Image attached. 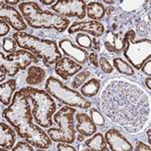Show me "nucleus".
I'll return each instance as SVG.
<instances>
[{
    "instance_id": "10",
    "label": "nucleus",
    "mask_w": 151,
    "mask_h": 151,
    "mask_svg": "<svg viewBox=\"0 0 151 151\" xmlns=\"http://www.w3.org/2000/svg\"><path fill=\"white\" fill-rule=\"evenodd\" d=\"M52 10L62 17H77L84 19L86 17L87 3L83 0H58L52 5Z\"/></svg>"
},
{
    "instance_id": "30",
    "label": "nucleus",
    "mask_w": 151,
    "mask_h": 151,
    "mask_svg": "<svg viewBox=\"0 0 151 151\" xmlns=\"http://www.w3.org/2000/svg\"><path fill=\"white\" fill-rule=\"evenodd\" d=\"M35 148L28 144V142H18L17 144L12 148V151H33Z\"/></svg>"
},
{
    "instance_id": "35",
    "label": "nucleus",
    "mask_w": 151,
    "mask_h": 151,
    "mask_svg": "<svg viewBox=\"0 0 151 151\" xmlns=\"http://www.w3.org/2000/svg\"><path fill=\"white\" fill-rule=\"evenodd\" d=\"M133 149L136 150V151H142V150L150 151L151 148H150V145H146L145 143L142 142V141H138L137 144H136V147L133 148Z\"/></svg>"
},
{
    "instance_id": "13",
    "label": "nucleus",
    "mask_w": 151,
    "mask_h": 151,
    "mask_svg": "<svg viewBox=\"0 0 151 151\" xmlns=\"http://www.w3.org/2000/svg\"><path fill=\"white\" fill-rule=\"evenodd\" d=\"M106 142L108 143L111 150L114 151H132L133 146L127 140V138L124 137L122 133L117 129H109L105 135Z\"/></svg>"
},
{
    "instance_id": "9",
    "label": "nucleus",
    "mask_w": 151,
    "mask_h": 151,
    "mask_svg": "<svg viewBox=\"0 0 151 151\" xmlns=\"http://www.w3.org/2000/svg\"><path fill=\"white\" fill-rule=\"evenodd\" d=\"M0 57H1L0 67H3L6 74L10 77H14L19 70H25L32 63L38 62V58L33 53L25 50H16L9 53L6 57L3 55V52H0Z\"/></svg>"
},
{
    "instance_id": "24",
    "label": "nucleus",
    "mask_w": 151,
    "mask_h": 151,
    "mask_svg": "<svg viewBox=\"0 0 151 151\" xmlns=\"http://www.w3.org/2000/svg\"><path fill=\"white\" fill-rule=\"evenodd\" d=\"M113 65L116 68V70L121 74H124L126 76H134V70L132 65H129L128 63H126L125 60H123L120 58H115L113 60Z\"/></svg>"
},
{
    "instance_id": "4",
    "label": "nucleus",
    "mask_w": 151,
    "mask_h": 151,
    "mask_svg": "<svg viewBox=\"0 0 151 151\" xmlns=\"http://www.w3.org/2000/svg\"><path fill=\"white\" fill-rule=\"evenodd\" d=\"M13 38L19 47L33 53L36 58L42 60L45 67L57 64L58 60L62 58V53L55 40H43L23 31H16L13 35Z\"/></svg>"
},
{
    "instance_id": "32",
    "label": "nucleus",
    "mask_w": 151,
    "mask_h": 151,
    "mask_svg": "<svg viewBox=\"0 0 151 151\" xmlns=\"http://www.w3.org/2000/svg\"><path fill=\"white\" fill-rule=\"evenodd\" d=\"M57 149L58 151H76L75 147L69 145V143H65V142H58Z\"/></svg>"
},
{
    "instance_id": "41",
    "label": "nucleus",
    "mask_w": 151,
    "mask_h": 151,
    "mask_svg": "<svg viewBox=\"0 0 151 151\" xmlns=\"http://www.w3.org/2000/svg\"><path fill=\"white\" fill-rule=\"evenodd\" d=\"M150 132H151V129H150V126L148 127V130H147V137H148V143L151 142V136H150Z\"/></svg>"
},
{
    "instance_id": "21",
    "label": "nucleus",
    "mask_w": 151,
    "mask_h": 151,
    "mask_svg": "<svg viewBox=\"0 0 151 151\" xmlns=\"http://www.w3.org/2000/svg\"><path fill=\"white\" fill-rule=\"evenodd\" d=\"M105 13H106V8L101 2L92 1L87 4V15L89 18L99 21L105 16Z\"/></svg>"
},
{
    "instance_id": "16",
    "label": "nucleus",
    "mask_w": 151,
    "mask_h": 151,
    "mask_svg": "<svg viewBox=\"0 0 151 151\" xmlns=\"http://www.w3.org/2000/svg\"><path fill=\"white\" fill-rule=\"evenodd\" d=\"M106 50L110 52L121 53L126 47V40L124 35L115 33L112 30H107L103 38Z\"/></svg>"
},
{
    "instance_id": "12",
    "label": "nucleus",
    "mask_w": 151,
    "mask_h": 151,
    "mask_svg": "<svg viewBox=\"0 0 151 151\" xmlns=\"http://www.w3.org/2000/svg\"><path fill=\"white\" fill-rule=\"evenodd\" d=\"M105 27L100 21L96 20H87V21H78L74 22L68 28V32L70 35L76 32H87L89 35H94L95 37H99L104 35Z\"/></svg>"
},
{
    "instance_id": "19",
    "label": "nucleus",
    "mask_w": 151,
    "mask_h": 151,
    "mask_svg": "<svg viewBox=\"0 0 151 151\" xmlns=\"http://www.w3.org/2000/svg\"><path fill=\"white\" fill-rule=\"evenodd\" d=\"M16 89L15 80H9L0 86V101L4 106H9L14 96V91Z\"/></svg>"
},
{
    "instance_id": "11",
    "label": "nucleus",
    "mask_w": 151,
    "mask_h": 151,
    "mask_svg": "<svg viewBox=\"0 0 151 151\" xmlns=\"http://www.w3.org/2000/svg\"><path fill=\"white\" fill-rule=\"evenodd\" d=\"M0 19H3L17 31H22L27 28V24L25 23L19 11L5 4L4 1H0Z\"/></svg>"
},
{
    "instance_id": "36",
    "label": "nucleus",
    "mask_w": 151,
    "mask_h": 151,
    "mask_svg": "<svg viewBox=\"0 0 151 151\" xmlns=\"http://www.w3.org/2000/svg\"><path fill=\"white\" fill-rule=\"evenodd\" d=\"M92 40H93V45H92V50H94L95 52H100V50H101V45H100V41L97 40L96 37H93V38H92Z\"/></svg>"
},
{
    "instance_id": "6",
    "label": "nucleus",
    "mask_w": 151,
    "mask_h": 151,
    "mask_svg": "<svg viewBox=\"0 0 151 151\" xmlns=\"http://www.w3.org/2000/svg\"><path fill=\"white\" fill-rule=\"evenodd\" d=\"M76 108L65 106L53 114V121L60 126V128H50L47 135L53 142L74 143L76 141L75 119Z\"/></svg>"
},
{
    "instance_id": "5",
    "label": "nucleus",
    "mask_w": 151,
    "mask_h": 151,
    "mask_svg": "<svg viewBox=\"0 0 151 151\" xmlns=\"http://www.w3.org/2000/svg\"><path fill=\"white\" fill-rule=\"evenodd\" d=\"M30 100L32 115L36 124L42 128H50L52 125V117L57 111V105L52 97L43 90L26 87Z\"/></svg>"
},
{
    "instance_id": "29",
    "label": "nucleus",
    "mask_w": 151,
    "mask_h": 151,
    "mask_svg": "<svg viewBox=\"0 0 151 151\" xmlns=\"http://www.w3.org/2000/svg\"><path fill=\"white\" fill-rule=\"evenodd\" d=\"M99 63H100V68H101V70H103L104 73H106V74H111V73L113 72V67H112V65L109 63V60H107L106 58H101L99 60Z\"/></svg>"
},
{
    "instance_id": "15",
    "label": "nucleus",
    "mask_w": 151,
    "mask_h": 151,
    "mask_svg": "<svg viewBox=\"0 0 151 151\" xmlns=\"http://www.w3.org/2000/svg\"><path fill=\"white\" fill-rule=\"evenodd\" d=\"M83 70L82 65L69 58H62L55 64V70L63 80H68L72 76L77 75Z\"/></svg>"
},
{
    "instance_id": "17",
    "label": "nucleus",
    "mask_w": 151,
    "mask_h": 151,
    "mask_svg": "<svg viewBox=\"0 0 151 151\" xmlns=\"http://www.w3.org/2000/svg\"><path fill=\"white\" fill-rule=\"evenodd\" d=\"M77 120V131L85 137H90L97 132V127L92 121L91 117L85 113H77L76 115Z\"/></svg>"
},
{
    "instance_id": "26",
    "label": "nucleus",
    "mask_w": 151,
    "mask_h": 151,
    "mask_svg": "<svg viewBox=\"0 0 151 151\" xmlns=\"http://www.w3.org/2000/svg\"><path fill=\"white\" fill-rule=\"evenodd\" d=\"M92 75V72L89 69H86V70H83L81 72H79L77 75H76L75 79L73 80L72 82V87L74 89H77L79 88L81 85H83L84 83H86L87 79H89Z\"/></svg>"
},
{
    "instance_id": "14",
    "label": "nucleus",
    "mask_w": 151,
    "mask_h": 151,
    "mask_svg": "<svg viewBox=\"0 0 151 151\" xmlns=\"http://www.w3.org/2000/svg\"><path fill=\"white\" fill-rule=\"evenodd\" d=\"M60 48L62 52L65 53L67 57L72 58L75 60V62L79 64H86L88 58H89V53L86 50L80 47L79 45H76L70 40H63L58 42Z\"/></svg>"
},
{
    "instance_id": "25",
    "label": "nucleus",
    "mask_w": 151,
    "mask_h": 151,
    "mask_svg": "<svg viewBox=\"0 0 151 151\" xmlns=\"http://www.w3.org/2000/svg\"><path fill=\"white\" fill-rule=\"evenodd\" d=\"M76 42L80 47L84 48V50H92L93 40L89 35H86L84 32H79L76 35Z\"/></svg>"
},
{
    "instance_id": "33",
    "label": "nucleus",
    "mask_w": 151,
    "mask_h": 151,
    "mask_svg": "<svg viewBox=\"0 0 151 151\" xmlns=\"http://www.w3.org/2000/svg\"><path fill=\"white\" fill-rule=\"evenodd\" d=\"M88 60H90V63H91L94 67H96V68L99 67V58H98V53H97V52L90 53L89 58H88Z\"/></svg>"
},
{
    "instance_id": "28",
    "label": "nucleus",
    "mask_w": 151,
    "mask_h": 151,
    "mask_svg": "<svg viewBox=\"0 0 151 151\" xmlns=\"http://www.w3.org/2000/svg\"><path fill=\"white\" fill-rule=\"evenodd\" d=\"M90 117H91L92 121L94 122L95 125L103 126L105 124V118L102 115V113L100 112L97 108H91L90 110Z\"/></svg>"
},
{
    "instance_id": "22",
    "label": "nucleus",
    "mask_w": 151,
    "mask_h": 151,
    "mask_svg": "<svg viewBox=\"0 0 151 151\" xmlns=\"http://www.w3.org/2000/svg\"><path fill=\"white\" fill-rule=\"evenodd\" d=\"M85 144L90 151H108L106 139L101 133L95 134L92 138L85 141Z\"/></svg>"
},
{
    "instance_id": "7",
    "label": "nucleus",
    "mask_w": 151,
    "mask_h": 151,
    "mask_svg": "<svg viewBox=\"0 0 151 151\" xmlns=\"http://www.w3.org/2000/svg\"><path fill=\"white\" fill-rule=\"evenodd\" d=\"M45 91L52 97L57 99L60 103L65 104V106L84 109V110L91 108L92 104L89 100H87L76 90L65 86L60 80L55 77H50L47 80Z\"/></svg>"
},
{
    "instance_id": "3",
    "label": "nucleus",
    "mask_w": 151,
    "mask_h": 151,
    "mask_svg": "<svg viewBox=\"0 0 151 151\" xmlns=\"http://www.w3.org/2000/svg\"><path fill=\"white\" fill-rule=\"evenodd\" d=\"M19 11L28 25L35 29H55L58 32H63L69 28V19L50 10H42L36 2H22L19 4Z\"/></svg>"
},
{
    "instance_id": "42",
    "label": "nucleus",
    "mask_w": 151,
    "mask_h": 151,
    "mask_svg": "<svg viewBox=\"0 0 151 151\" xmlns=\"http://www.w3.org/2000/svg\"><path fill=\"white\" fill-rule=\"evenodd\" d=\"M78 140H79V141H84L85 140V136L82 135V134H80V135L78 136Z\"/></svg>"
},
{
    "instance_id": "23",
    "label": "nucleus",
    "mask_w": 151,
    "mask_h": 151,
    "mask_svg": "<svg viewBox=\"0 0 151 151\" xmlns=\"http://www.w3.org/2000/svg\"><path fill=\"white\" fill-rule=\"evenodd\" d=\"M100 88H101V83L99 80L96 78H92L85 84H83L81 88V94L87 98H92L99 93Z\"/></svg>"
},
{
    "instance_id": "43",
    "label": "nucleus",
    "mask_w": 151,
    "mask_h": 151,
    "mask_svg": "<svg viewBox=\"0 0 151 151\" xmlns=\"http://www.w3.org/2000/svg\"><path fill=\"white\" fill-rule=\"evenodd\" d=\"M105 3H107V4H114V3H116V1H104Z\"/></svg>"
},
{
    "instance_id": "38",
    "label": "nucleus",
    "mask_w": 151,
    "mask_h": 151,
    "mask_svg": "<svg viewBox=\"0 0 151 151\" xmlns=\"http://www.w3.org/2000/svg\"><path fill=\"white\" fill-rule=\"evenodd\" d=\"M4 3L7 4V5H9V6L16 5V4H20L19 3V0H6V1H4Z\"/></svg>"
},
{
    "instance_id": "39",
    "label": "nucleus",
    "mask_w": 151,
    "mask_h": 151,
    "mask_svg": "<svg viewBox=\"0 0 151 151\" xmlns=\"http://www.w3.org/2000/svg\"><path fill=\"white\" fill-rule=\"evenodd\" d=\"M151 78L150 77H148V78H146L145 79V85H146V87L148 88V90H151Z\"/></svg>"
},
{
    "instance_id": "8",
    "label": "nucleus",
    "mask_w": 151,
    "mask_h": 151,
    "mask_svg": "<svg viewBox=\"0 0 151 151\" xmlns=\"http://www.w3.org/2000/svg\"><path fill=\"white\" fill-rule=\"evenodd\" d=\"M124 37L126 40V47L123 50L124 57L133 68L141 70L144 63L151 58V40L149 38H143L134 41L136 33L133 29H129Z\"/></svg>"
},
{
    "instance_id": "34",
    "label": "nucleus",
    "mask_w": 151,
    "mask_h": 151,
    "mask_svg": "<svg viewBox=\"0 0 151 151\" xmlns=\"http://www.w3.org/2000/svg\"><path fill=\"white\" fill-rule=\"evenodd\" d=\"M141 70H142V72L144 73L145 75L150 77L151 76V60H146L144 63V65H142V68H141Z\"/></svg>"
},
{
    "instance_id": "1",
    "label": "nucleus",
    "mask_w": 151,
    "mask_h": 151,
    "mask_svg": "<svg viewBox=\"0 0 151 151\" xmlns=\"http://www.w3.org/2000/svg\"><path fill=\"white\" fill-rule=\"evenodd\" d=\"M100 100L102 112L128 133H139L149 120V96L129 81L112 80L104 88Z\"/></svg>"
},
{
    "instance_id": "31",
    "label": "nucleus",
    "mask_w": 151,
    "mask_h": 151,
    "mask_svg": "<svg viewBox=\"0 0 151 151\" xmlns=\"http://www.w3.org/2000/svg\"><path fill=\"white\" fill-rule=\"evenodd\" d=\"M10 30V27H9V24L4 21L3 19H0V35L3 37L4 35H6L7 33Z\"/></svg>"
},
{
    "instance_id": "20",
    "label": "nucleus",
    "mask_w": 151,
    "mask_h": 151,
    "mask_svg": "<svg viewBox=\"0 0 151 151\" xmlns=\"http://www.w3.org/2000/svg\"><path fill=\"white\" fill-rule=\"evenodd\" d=\"M45 79V70L40 67H30L27 70L25 82L28 85H40Z\"/></svg>"
},
{
    "instance_id": "2",
    "label": "nucleus",
    "mask_w": 151,
    "mask_h": 151,
    "mask_svg": "<svg viewBox=\"0 0 151 151\" xmlns=\"http://www.w3.org/2000/svg\"><path fill=\"white\" fill-rule=\"evenodd\" d=\"M2 117L11 124L18 136L25 139L29 144L45 150L52 145V139L47 133L43 132L40 125L33 123L31 104L26 88L19 90L14 94L10 105L2 112Z\"/></svg>"
},
{
    "instance_id": "27",
    "label": "nucleus",
    "mask_w": 151,
    "mask_h": 151,
    "mask_svg": "<svg viewBox=\"0 0 151 151\" xmlns=\"http://www.w3.org/2000/svg\"><path fill=\"white\" fill-rule=\"evenodd\" d=\"M17 42L15 41L14 38L11 37H4L2 40V48H3L4 52L12 53L14 52H16V47H17Z\"/></svg>"
},
{
    "instance_id": "37",
    "label": "nucleus",
    "mask_w": 151,
    "mask_h": 151,
    "mask_svg": "<svg viewBox=\"0 0 151 151\" xmlns=\"http://www.w3.org/2000/svg\"><path fill=\"white\" fill-rule=\"evenodd\" d=\"M0 82L1 83H3V81L5 80V78H6V72H5V70H4V68L3 67H1L0 68Z\"/></svg>"
},
{
    "instance_id": "18",
    "label": "nucleus",
    "mask_w": 151,
    "mask_h": 151,
    "mask_svg": "<svg viewBox=\"0 0 151 151\" xmlns=\"http://www.w3.org/2000/svg\"><path fill=\"white\" fill-rule=\"evenodd\" d=\"M15 142V132L7 124L0 123V147L1 150L11 149Z\"/></svg>"
},
{
    "instance_id": "40",
    "label": "nucleus",
    "mask_w": 151,
    "mask_h": 151,
    "mask_svg": "<svg viewBox=\"0 0 151 151\" xmlns=\"http://www.w3.org/2000/svg\"><path fill=\"white\" fill-rule=\"evenodd\" d=\"M40 2L45 5H52V3H55V0H48V1H45V0H40Z\"/></svg>"
}]
</instances>
